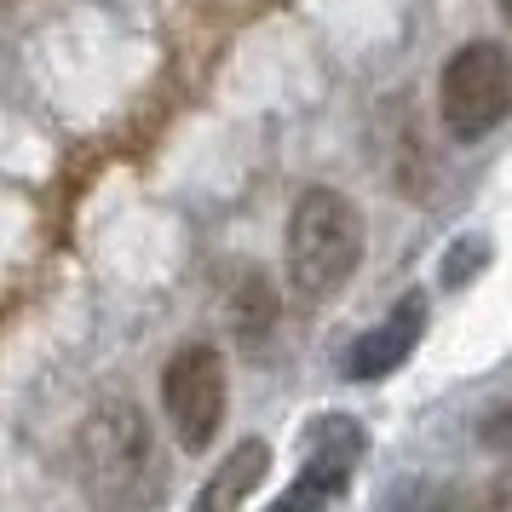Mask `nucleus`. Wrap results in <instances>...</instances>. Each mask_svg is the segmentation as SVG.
Wrapping results in <instances>:
<instances>
[{"label":"nucleus","mask_w":512,"mask_h":512,"mask_svg":"<svg viewBox=\"0 0 512 512\" xmlns=\"http://www.w3.org/2000/svg\"><path fill=\"white\" fill-rule=\"evenodd\" d=\"M363 455H369V432H363L357 420L351 415H317L305 426V472H300L294 489H282V501H288V507H300V501H317V507L340 501Z\"/></svg>","instance_id":"obj_4"},{"label":"nucleus","mask_w":512,"mask_h":512,"mask_svg":"<svg viewBox=\"0 0 512 512\" xmlns=\"http://www.w3.org/2000/svg\"><path fill=\"white\" fill-rule=\"evenodd\" d=\"M438 110L455 144L489 139L512 116V52L501 41H466L438 75Z\"/></svg>","instance_id":"obj_2"},{"label":"nucleus","mask_w":512,"mask_h":512,"mask_svg":"<svg viewBox=\"0 0 512 512\" xmlns=\"http://www.w3.org/2000/svg\"><path fill=\"white\" fill-rule=\"evenodd\" d=\"M478 438H484L489 449H512V403H507V409H495V415L484 420V432H478Z\"/></svg>","instance_id":"obj_10"},{"label":"nucleus","mask_w":512,"mask_h":512,"mask_svg":"<svg viewBox=\"0 0 512 512\" xmlns=\"http://www.w3.org/2000/svg\"><path fill=\"white\" fill-rule=\"evenodd\" d=\"M495 501H501V507H512V466L495 478Z\"/></svg>","instance_id":"obj_11"},{"label":"nucleus","mask_w":512,"mask_h":512,"mask_svg":"<svg viewBox=\"0 0 512 512\" xmlns=\"http://www.w3.org/2000/svg\"><path fill=\"white\" fill-rule=\"evenodd\" d=\"M363 265V213L346 190L311 185L288 213V282L305 305L334 300Z\"/></svg>","instance_id":"obj_1"},{"label":"nucleus","mask_w":512,"mask_h":512,"mask_svg":"<svg viewBox=\"0 0 512 512\" xmlns=\"http://www.w3.org/2000/svg\"><path fill=\"white\" fill-rule=\"evenodd\" d=\"M225 317H231V334L242 351H259L265 340H271V328H277L282 317V300L277 288H271V277L259 271V265H231L225 271Z\"/></svg>","instance_id":"obj_7"},{"label":"nucleus","mask_w":512,"mask_h":512,"mask_svg":"<svg viewBox=\"0 0 512 512\" xmlns=\"http://www.w3.org/2000/svg\"><path fill=\"white\" fill-rule=\"evenodd\" d=\"M225 403H231V386H225V357L208 346V340H190L167 357L162 369V409L179 449L202 455L213 449L219 426H225Z\"/></svg>","instance_id":"obj_3"},{"label":"nucleus","mask_w":512,"mask_h":512,"mask_svg":"<svg viewBox=\"0 0 512 512\" xmlns=\"http://www.w3.org/2000/svg\"><path fill=\"white\" fill-rule=\"evenodd\" d=\"M484 265H489V236L484 231H466V236H455V248L443 254L438 277H443V288H466V282H478Z\"/></svg>","instance_id":"obj_9"},{"label":"nucleus","mask_w":512,"mask_h":512,"mask_svg":"<svg viewBox=\"0 0 512 512\" xmlns=\"http://www.w3.org/2000/svg\"><path fill=\"white\" fill-rule=\"evenodd\" d=\"M420 334H426V294H403L386 323L363 328L351 340L346 357H340V369H346V380H386L392 369L409 363V351L420 346Z\"/></svg>","instance_id":"obj_5"},{"label":"nucleus","mask_w":512,"mask_h":512,"mask_svg":"<svg viewBox=\"0 0 512 512\" xmlns=\"http://www.w3.org/2000/svg\"><path fill=\"white\" fill-rule=\"evenodd\" d=\"M265 472H271V443H259V438H242L231 449V461L213 472V484L196 495V507L202 512H231L242 507V501H254V489L265 484Z\"/></svg>","instance_id":"obj_8"},{"label":"nucleus","mask_w":512,"mask_h":512,"mask_svg":"<svg viewBox=\"0 0 512 512\" xmlns=\"http://www.w3.org/2000/svg\"><path fill=\"white\" fill-rule=\"evenodd\" d=\"M501 6H507V12H512V0H501Z\"/></svg>","instance_id":"obj_12"},{"label":"nucleus","mask_w":512,"mask_h":512,"mask_svg":"<svg viewBox=\"0 0 512 512\" xmlns=\"http://www.w3.org/2000/svg\"><path fill=\"white\" fill-rule=\"evenodd\" d=\"M81 455H87V472H110V478H133L144 461H150V443H144V415L133 403H104L87 432H81Z\"/></svg>","instance_id":"obj_6"}]
</instances>
